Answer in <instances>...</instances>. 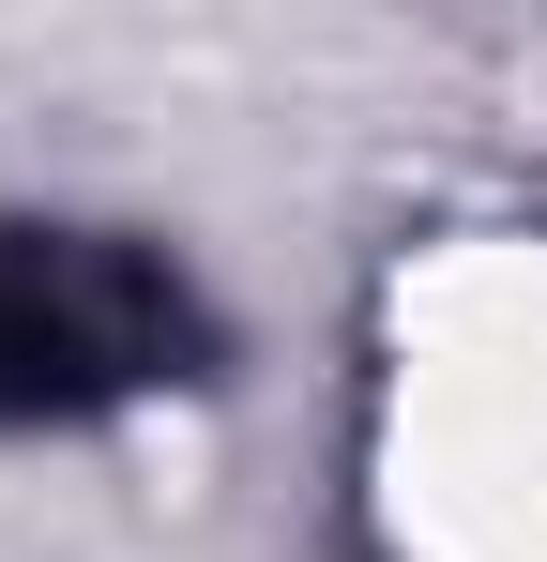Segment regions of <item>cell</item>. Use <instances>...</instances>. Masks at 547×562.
Instances as JSON below:
<instances>
[{"instance_id": "cell-1", "label": "cell", "mask_w": 547, "mask_h": 562, "mask_svg": "<svg viewBox=\"0 0 547 562\" xmlns=\"http://www.w3.org/2000/svg\"><path fill=\"white\" fill-rule=\"evenodd\" d=\"M198 350L182 274L107 228H0V426H62Z\"/></svg>"}]
</instances>
